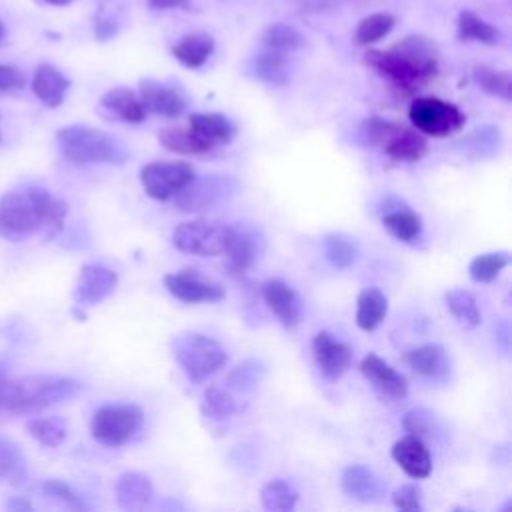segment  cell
<instances>
[{"label":"cell","instance_id":"cell-23","mask_svg":"<svg viewBox=\"0 0 512 512\" xmlns=\"http://www.w3.org/2000/svg\"><path fill=\"white\" fill-rule=\"evenodd\" d=\"M188 126L206 142L212 146H226L236 136V126L230 118L218 112H204V114H192L188 118Z\"/></svg>","mask_w":512,"mask_h":512},{"label":"cell","instance_id":"cell-35","mask_svg":"<svg viewBox=\"0 0 512 512\" xmlns=\"http://www.w3.org/2000/svg\"><path fill=\"white\" fill-rule=\"evenodd\" d=\"M472 78H474V82L486 94L502 98V100H510L512 98V78H510V72L496 70V68L480 64V66H474Z\"/></svg>","mask_w":512,"mask_h":512},{"label":"cell","instance_id":"cell-15","mask_svg":"<svg viewBox=\"0 0 512 512\" xmlns=\"http://www.w3.org/2000/svg\"><path fill=\"white\" fill-rule=\"evenodd\" d=\"M380 148L396 162H418L428 152L426 138L414 126L408 128L396 122H390Z\"/></svg>","mask_w":512,"mask_h":512},{"label":"cell","instance_id":"cell-3","mask_svg":"<svg viewBox=\"0 0 512 512\" xmlns=\"http://www.w3.org/2000/svg\"><path fill=\"white\" fill-rule=\"evenodd\" d=\"M80 390L82 384L70 376H6L0 372V412H38Z\"/></svg>","mask_w":512,"mask_h":512},{"label":"cell","instance_id":"cell-17","mask_svg":"<svg viewBox=\"0 0 512 512\" xmlns=\"http://www.w3.org/2000/svg\"><path fill=\"white\" fill-rule=\"evenodd\" d=\"M360 372L372 382V386L380 394H384L392 400L406 398V394H408L406 378L400 372H396L390 364H386L378 354H372V352L366 354L360 362Z\"/></svg>","mask_w":512,"mask_h":512},{"label":"cell","instance_id":"cell-5","mask_svg":"<svg viewBox=\"0 0 512 512\" xmlns=\"http://www.w3.org/2000/svg\"><path fill=\"white\" fill-rule=\"evenodd\" d=\"M172 354L190 382H204L216 374L228 360L226 350L200 332H180L170 342Z\"/></svg>","mask_w":512,"mask_h":512},{"label":"cell","instance_id":"cell-29","mask_svg":"<svg viewBox=\"0 0 512 512\" xmlns=\"http://www.w3.org/2000/svg\"><path fill=\"white\" fill-rule=\"evenodd\" d=\"M388 314V298L380 288H364L356 300V324L362 330H374Z\"/></svg>","mask_w":512,"mask_h":512},{"label":"cell","instance_id":"cell-36","mask_svg":"<svg viewBox=\"0 0 512 512\" xmlns=\"http://www.w3.org/2000/svg\"><path fill=\"white\" fill-rule=\"evenodd\" d=\"M260 500L270 512H290L296 508L298 492L286 480H270L262 486Z\"/></svg>","mask_w":512,"mask_h":512},{"label":"cell","instance_id":"cell-16","mask_svg":"<svg viewBox=\"0 0 512 512\" xmlns=\"http://www.w3.org/2000/svg\"><path fill=\"white\" fill-rule=\"evenodd\" d=\"M138 96L148 112H154L166 118H176L186 110V98L180 88L158 84L150 78L140 80Z\"/></svg>","mask_w":512,"mask_h":512},{"label":"cell","instance_id":"cell-34","mask_svg":"<svg viewBox=\"0 0 512 512\" xmlns=\"http://www.w3.org/2000/svg\"><path fill=\"white\" fill-rule=\"evenodd\" d=\"M26 430H28V434L36 442H40V444H44L48 448L60 446L64 442V438H66V432H68L66 422L62 418H58V416H36V418H30L26 422Z\"/></svg>","mask_w":512,"mask_h":512},{"label":"cell","instance_id":"cell-45","mask_svg":"<svg viewBox=\"0 0 512 512\" xmlns=\"http://www.w3.org/2000/svg\"><path fill=\"white\" fill-rule=\"evenodd\" d=\"M42 490L46 496L62 502L66 508L70 510H88V504L82 500V496H78L66 482L62 480H46L42 484Z\"/></svg>","mask_w":512,"mask_h":512},{"label":"cell","instance_id":"cell-39","mask_svg":"<svg viewBox=\"0 0 512 512\" xmlns=\"http://www.w3.org/2000/svg\"><path fill=\"white\" fill-rule=\"evenodd\" d=\"M458 34L462 40H474L484 44H494L500 38V32L492 24H488L470 10H462L458 14Z\"/></svg>","mask_w":512,"mask_h":512},{"label":"cell","instance_id":"cell-10","mask_svg":"<svg viewBox=\"0 0 512 512\" xmlns=\"http://www.w3.org/2000/svg\"><path fill=\"white\" fill-rule=\"evenodd\" d=\"M194 176L188 162H150L140 168V184L154 200H172Z\"/></svg>","mask_w":512,"mask_h":512},{"label":"cell","instance_id":"cell-13","mask_svg":"<svg viewBox=\"0 0 512 512\" xmlns=\"http://www.w3.org/2000/svg\"><path fill=\"white\" fill-rule=\"evenodd\" d=\"M262 298L282 326L292 328L300 322L304 304L300 294L286 280H280V278L266 280L262 284Z\"/></svg>","mask_w":512,"mask_h":512},{"label":"cell","instance_id":"cell-44","mask_svg":"<svg viewBox=\"0 0 512 512\" xmlns=\"http://www.w3.org/2000/svg\"><path fill=\"white\" fill-rule=\"evenodd\" d=\"M264 374V366L258 360H246L228 374V384L238 390L254 388Z\"/></svg>","mask_w":512,"mask_h":512},{"label":"cell","instance_id":"cell-26","mask_svg":"<svg viewBox=\"0 0 512 512\" xmlns=\"http://www.w3.org/2000/svg\"><path fill=\"white\" fill-rule=\"evenodd\" d=\"M406 362L416 374L424 378H442L450 370V360L444 348L438 344H422L408 350Z\"/></svg>","mask_w":512,"mask_h":512},{"label":"cell","instance_id":"cell-11","mask_svg":"<svg viewBox=\"0 0 512 512\" xmlns=\"http://www.w3.org/2000/svg\"><path fill=\"white\" fill-rule=\"evenodd\" d=\"M166 290L180 302L200 304V302H218L226 296V290L208 278H204L194 268H184L164 276Z\"/></svg>","mask_w":512,"mask_h":512},{"label":"cell","instance_id":"cell-30","mask_svg":"<svg viewBox=\"0 0 512 512\" xmlns=\"http://www.w3.org/2000/svg\"><path fill=\"white\" fill-rule=\"evenodd\" d=\"M160 144L176 154H204L210 152L212 146L206 144L190 126H166L158 134Z\"/></svg>","mask_w":512,"mask_h":512},{"label":"cell","instance_id":"cell-52","mask_svg":"<svg viewBox=\"0 0 512 512\" xmlns=\"http://www.w3.org/2000/svg\"><path fill=\"white\" fill-rule=\"evenodd\" d=\"M2 38H4V24L0 22V42H2Z\"/></svg>","mask_w":512,"mask_h":512},{"label":"cell","instance_id":"cell-18","mask_svg":"<svg viewBox=\"0 0 512 512\" xmlns=\"http://www.w3.org/2000/svg\"><path fill=\"white\" fill-rule=\"evenodd\" d=\"M394 462L414 480L428 478L432 472V456L422 438L412 434L400 438L392 446Z\"/></svg>","mask_w":512,"mask_h":512},{"label":"cell","instance_id":"cell-19","mask_svg":"<svg viewBox=\"0 0 512 512\" xmlns=\"http://www.w3.org/2000/svg\"><path fill=\"white\" fill-rule=\"evenodd\" d=\"M384 482L376 476L374 470L362 466V464H352L342 472V492L358 502H380L384 496Z\"/></svg>","mask_w":512,"mask_h":512},{"label":"cell","instance_id":"cell-53","mask_svg":"<svg viewBox=\"0 0 512 512\" xmlns=\"http://www.w3.org/2000/svg\"><path fill=\"white\" fill-rule=\"evenodd\" d=\"M0 140H2V134H0Z\"/></svg>","mask_w":512,"mask_h":512},{"label":"cell","instance_id":"cell-8","mask_svg":"<svg viewBox=\"0 0 512 512\" xmlns=\"http://www.w3.org/2000/svg\"><path fill=\"white\" fill-rule=\"evenodd\" d=\"M408 118L420 134L434 138H446L458 132L466 122L464 112L456 104L440 100L436 96H420L412 100L408 108Z\"/></svg>","mask_w":512,"mask_h":512},{"label":"cell","instance_id":"cell-12","mask_svg":"<svg viewBox=\"0 0 512 512\" xmlns=\"http://www.w3.org/2000/svg\"><path fill=\"white\" fill-rule=\"evenodd\" d=\"M312 356L320 372L330 380H338L352 364V348L326 330L314 334Z\"/></svg>","mask_w":512,"mask_h":512},{"label":"cell","instance_id":"cell-22","mask_svg":"<svg viewBox=\"0 0 512 512\" xmlns=\"http://www.w3.org/2000/svg\"><path fill=\"white\" fill-rule=\"evenodd\" d=\"M70 88V80L52 64H40L32 76L34 96L48 108H56L64 102Z\"/></svg>","mask_w":512,"mask_h":512},{"label":"cell","instance_id":"cell-31","mask_svg":"<svg viewBox=\"0 0 512 512\" xmlns=\"http://www.w3.org/2000/svg\"><path fill=\"white\" fill-rule=\"evenodd\" d=\"M26 474V456L20 446L10 438L0 436V482L18 486L26 480Z\"/></svg>","mask_w":512,"mask_h":512},{"label":"cell","instance_id":"cell-6","mask_svg":"<svg viewBox=\"0 0 512 512\" xmlns=\"http://www.w3.org/2000/svg\"><path fill=\"white\" fill-rule=\"evenodd\" d=\"M144 424V412L136 404H108L98 408L90 420L92 438L116 448L132 440Z\"/></svg>","mask_w":512,"mask_h":512},{"label":"cell","instance_id":"cell-2","mask_svg":"<svg viewBox=\"0 0 512 512\" xmlns=\"http://www.w3.org/2000/svg\"><path fill=\"white\" fill-rule=\"evenodd\" d=\"M364 60L406 94L416 92L438 74L436 46L424 36H406L388 50H370Z\"/></svg>","mask_w":512,"mask_h":512},{"label":"cell","instance_id":"cell-47","mask_svg":"<svg viewBox=\"0 0 512 512\" xmlns=\"http://www.w3.org/2000/svg\"><path fill=\"white\" fill-rule=\"evenodd\" d=\"M24 86H26V76L16 66L0 64V94L18 92Z\"/></svg>","mask_w":512,"mask_h":512},{"label":"cell","instance_id":"cell-27","mask_svg":"<svg viewBox=\"0 0 512 512\" xmlns=\"http://www.w3.org/2000/svg\"><path fill=\"white\" fill-rule=\"evenodd\" d=\"M224 256L228 258L230 266L236 272L248 270L254 264V260L258 258V238H256V234L252 230H246V228L230 226Z\"/></svg>","mask_w":512,"mask_h":512},{"label":"cell","instance_id":"cell-25","mask_svg":"<svg viewBox=\"0 0 512 512\" xmlns=\"http://www.w3.org/2000/svg\"><path fill=\"white\" fill-rule=\"evenodd\" d=\"M102 108H106L110 114H114L116 118L124 120V122H142L148 114V110L144 108L138 92H134L132 88L126 86H116L112 90H108L102 100H100Z\"/></svg>","mask_w":512,"mask_h":512},{"label":"cell","instance_id":"cell-1","mask_svg":"<svg viewBox=\"0 0 512 512\" xmlns=\"http://www.w3.org/2000/svg\"><path fill=\"white\" fill-rule=\"evenodd\" d=\"M68 204L48 190L26 186L0 198V238L22 242L34 234L54 236L62 230Z\"/></svg>","mask_w":512,"mask_h":512},{"label":"cell","instance_id":"cell-41","mask_svg":"<svg viewBox=\"0 0 512 512\" xmlns=\"http://www.w3.org/2000/svg\"><path fill=\"white\" fill-rule=\"evenodd\" d=\"M394 28V16L386 14V12H376L366 16L364 20H360L358 28H356V42L362 46L374 44L378 40H382L384 36H388V32Z\"/></svg>","mask_w":512,"mask_h":512},{"label":"cell","instance_id":"cell-49","mask_svg":"<svg viewBox=\"0 0 512 512\" xmlns=\"http://www.w3.org/2000/svg\"><path fill=\"white\" fill-rule=\"evenodd\" d=\"M6 508L8 510H32V504L24 498H12L6 502Z\"/></svg>","mask_w":512,"mask_h":512},{"label":"cell","instance_id":"cell-14","mask_svg":"<svg viewBox=\"0 0 512 512\" xmlns=\"http://www.w3.org/2000/svg\"><path fill=\"white\" fill-rule=\"evenodd\" d=\"M116 284L118 274L114 270L102 264H86L78 274L74 298L82 306H96L114 292Z\"/></svg>","mask_w":512,"mask_h":512},{"label":"cell","instance_id":"cell-7","mask_svg":"<svg viewBox=\"0 0 512 512\" xmlns=\"http://www.w3.org/2000/svg\"><path fill=\"white\" fill-rule=\"evenodd\" d=\"M240 184L230 174H204L194 176L176 196L174 204L182 212H204L228 202Z\"/></svg>","mask_w":512,"mask_h":512},{"label":"cell","instance_id":"cell-21","mask_svg":"<svg viewBox=\"0 0 512 512\" xmlns=\"http://www.w3.org/2000/svg\"><path fill=\"white\" fill-rule=\"evenodd\" d=\"M382 224L400 242H414L422 234V218L396 198L394 206L382 202Z\"/></svg>","mask_w":512,"mask_h":512},{"label":"cell","instance_id":"cell-20","mask_svg":"<svg viewBox=\"0 0 512 512\" xmlns=\"http://www.w3.org/2000/svg\"><path fill=\"white\" fill-rule=\"evenodd\" d=\"M454 148L472 160H490L494 158L502 148V132L498 126L486 124L478 126L476 130L468 132L460 140H456Z\"/></svg>","mask_w":512,"mask_h":512},{"label":"cell","instance_id":"cell-38","mask_svg":"<svg viewBox=\"0 0 512 512\" xmlns=\"http://www.w3.org/2000/svg\"><path fill=\"white\" fill-rule=\"evenodd\" d=\"M254 74L266 84L280 86L288 80L286 72V54H278L262 48V52L254 58Z\"/></svg>","mask_w":512,"mask_h":512},{"label":"cell","instance_id":"cell-4","mask_svg":"<svg viewBox=\"0 0 512 512\" xmlns=\"http://www.w3.org/2000/svg\"><path fill=\"white\" fill-rule=\"evenodd\" d=\"M60 152L76 164H124L128 152L114 136L86 124H70L56 132Z\"/></svg>","mask_w":512,"mask_h":512},{"label":"cell","instance_id":"cell-33","mask_svg":"<svg viewBox=\"0 0 512 512\" xmlns=\"http://www.w3.org/2000/svg\"><path fill=\"white\" fill-rule=\"evenodd\" d=\"M322 246H324V254L328 258V262L334 266V268H340V270H346L350 268L356 258H358V248H356V242L342 234V232H330L322 238Z\"/></svg>","mask_w":512,"mask_h":512},{"label":"cell","instance_id":"cell-50","mask_svg":"<svg viewBox=\"0 0 512 512\" xmlns=\"http://www.w3.org/2000/svg\"><path fill=\"white\" fill-rule=\"evenodd\" d=\"M496 334H498V340L502 342V346L508 350V346H510V330H508V324L502 322V324L496 328Z\"/></svg>","mask_w":512,"mask_h":512},{"label":"cell","instance_id":"cell-28","mask_svg":"<svg viewBox=\"0 0 512 512\" xmlns=\"http://www.w3.org/2000/svg\"><path fill=\"white\" fill-rule=\"evenodd\" d=\"M214 52V38L204 32H192L182 36L174 48V58L186 68H200Z\"/></svg>","mask_w":512,"mask_h":512},{"label":"cell","instance_id":"cell-43","mask_svg":"<svg viewBox=\"0 0 512 512\" xmlns=\"http://www.w3.org/2000/svg\"><path fill=\"white\" fill-rule=\"evenodd\" d=\"M238 410L232 394L220 386H208L204 392V412L212 418H228Z\"/></svg>","mask_w":512,"mask_h":512},{"label":"cell","instance_id":"cell-48","mask_svg":"<svg viewBox=\"0 0 512 512\" xmlns=\"http://www.w3.org/2000/svg\"><path fill=\"white\" fill-rule=\"evenodd\" d=\"M148 4L156 10H168V8H180L186 6L188 0H148Z\"/></svg>","mask_w":512,"mask_h":512},{"label":"cell","instance_id":"cell-51","mask_svg":"<svg viewBox=\"0 0 512 512\" xmlns=\"http://www.w3.org/2000/svg\"><path fill=\"white\" fill-rule=\"evenodd\" d=\"M46 4H50V6H68V4H72L74 0H44Z\"/></svg>","mask_w":512,"mask_h":512},{"label":"cell","instance_id":"cell-37","mask_svg":"<svg viewBox=\"0 0 512 512\" xmlns=\"http://www.w3.org/2000/svg\"><path fill=\"white\" fill-rule=\"evenodd\" d=\"M448 310L452 312V316L468 328H474L480 324V310L476 304V298L472 292L462 290V288H454L450 292H446L444 296Z\"/></svg>","mask_w":512,"mask_h":512},{"label":"cell","instance_id":"cell-42","mask_svg":"<svg viewBox=\"0 0 512 512\" xmlns=\"http://www.w3.org/2000/svg\"><path fill=\"white\" fill-rule=\"evenodd\" d=\"M402 426L408 434L416 436V438H436L438 432H440V426H438V420L436 416L426 410V408H412L404 414L402 418Z\"/></svg>","mask_w":512,"mask_h":512},{"label":"cell","instance_id":"cell-40","mask_svg":"<svg viewBox=\"0 0 512 512\" xmlns=\"http://www.w3.org/2000/svg\"><path fill=\"white\" fill-rule=\"evenodd\" d=\"M510 264V254L506 250H498V252H486V254H478L470 266V278L474 282H492L494 278L500 276V272Z\"/></svg>","mask_w":512,"mask_h":512},{"label":"cell","instance_id":"cell-24","mask_svg":"<svg viewBox=\"0 0 512 512\" xmlns=\"http://www.w3.org/2000/svg\"><path fill=\"white\" fill-rule=\"evenodd\" d=\"M152 492V482L142 472H122L114 484V496L120 508H142L152 500Z\"/></svg>","mask_w":512,"mask_h":512},{"label":"cell","instance_id":"cell-32","mask_svg":"<svg viewBox=\"0 0 512 512\" xmlns=\"http://www.w3.org/2000/svg\"><path fill=\"white\" fill-rule=\"evenodd\" d=\"M262 48L278 52V54H290L304 46V36L290 24H270L262 32Z\"/></svg>","mask_w":512,"mask_h":512},{"label":"cell","instance_id":"cell-9","mask_svg":"<svg viewBox=\"0 0 512 512\" xmlns=\"http://www.w3.org/2000/svg\"><path fill=\"white\" fill-rule=\"evenodd\" d=\"M230 226L220 220L196 218L182 222L172 232V244L186 254L218 256L224 254Z\"/></svg>","mask_w":512,"mask_h":512},{"label":"cell","instance_id":"cell-46","mask_svg":"<svg viewBox=\"0 0 512 512\" xmlns=\"http://www.w3.org/2000/svg\"><path fill=\"white\" fill-rule=\"evenodd\" d=\"M392 504L404 512H422V492L416 484H402L392 492Z\"/></svg>","mask_w":512,"mask_h":512}]
</instances>
